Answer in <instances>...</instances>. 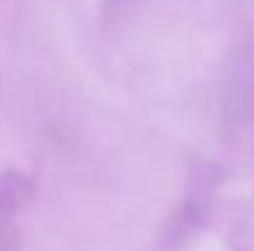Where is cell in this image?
Instances as JSON below:
<instances>
[{"label": "cell", "mask_w": 254, "mask_h": 251, "mask_svg": "<svg viewBox=\"0 0 254 251\" xmlns=\"http://www.w3.org/2000/svg\"><path fill=\"white\" fill-rule=\"evenodd\" d=\"M35 195V182L20 170L0 172V224H15V217Z\"/></svg>", "instance_id": "obj_2"}, {"label": "cell", "mask_w": 254, "mask_h": 251, "mask_svg": "<svg viewBox=\"0 0 254 251\" xmlns=\"http://www.w3.org/2000/svg\"><path fill=\"white\" fill-rule=\"evenodd\" d=\"M222 170L215 163H195L188 172L183 200L178 212L170 217L168 227L161 237L163 251H180L185 249L210 222L212 207H215V192L220 187Z\"/></svg>", "instance_id": "obj_1"}]
</instances>
